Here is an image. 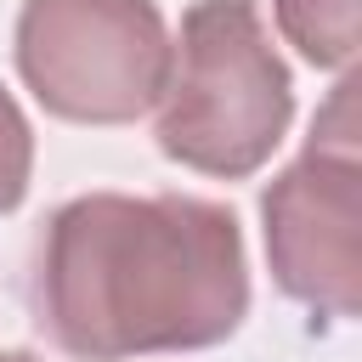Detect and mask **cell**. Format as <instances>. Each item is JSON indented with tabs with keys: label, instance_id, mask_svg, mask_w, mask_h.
<instances>
[{
	"label": "cell",
	"instance_id": "obj_3",
	"mask_svg": "<svg viewBox=\"0 0 362 362\" xmlns=\"http://www.w3.org/2000/svg\"><path fill=\"white\" fill-rule=\"evenodd\" d=\"M260 215H266V260L277 288L328 322H351L362 294L356 79L334 85L300 158L266 187Z\"/></svg>",
	"mask_w": 362,
	"mask_h": 362
},
{
	"label": "cell",
	"instance_id": "obj_4",
	"mask_svg": "<svg viewBox=\"0 0 362 362\" xmlns=\"http://www.w3.org/2000/svg\"><path fill=\"white\" fill-rule=\"evenodd\" d=\"M17 74L68 124L153 113L170 74V28L153 0H23Z\"/></svg>",
	"mask_w": 362,
	"mask_h": 362
},
{
	"label": "cell",
	"instance_id": "obj_7",
	"mask_svg": "<svg viewBox=\"0 0 362 362\" xmlns=\"http://www.w3.org/2000/svg\"><path fill=\"white\" fill-rule=\"evenodd\" d=\"M0 362H45V356H34V351H0Z\"/></svg>",
	"mask_w": 362,
	"mask_h": 362
},
{
	"label": "cell",
	"instance_id": "obj_2",
	"mask_svg": "<svg viewBox=\"0 0 362 362\" xmlns=\"http://www.w3.org/2000/svg\"><path fill=\"white\" fill-rule=\"evenodd\" d=\"M153 107L164 158L215 181L255 175L294 119V85L260 23V6L192 0L181 40H170V74Z\"/></svg>",
	"mask_w": 362,
	"mask_h": 362
},
{
	"label": "cell",
	"instance_id": "obj_5",
	"mask_svg": "<svg viewBox=\"0 0 362 362\" xmlns=\"http://www.w3.org/2000/svg\"><path fill=\"white\" fill-rule=\"evenodd\" d=\"M283 40L317 68L356 62V0H272Z\"/></svg>",
	"mask_w": 362,
	"mask_h": 362
},
{
	"label": "cell",
	"instance_id": "obj_1",
	"mask_svg": "<svg viewBox=\"0 0 362 362\" xmlns=\"http://www.w3.org/2000/svg\"><path fill=\"white\" fill-rule=\"evenodd\" d=\"M28 294L79 362L209 351L249 317L243 226L192 192H85L45 221Z\"/></svg>",
	"mask_w": 362,
	"mask_h": 362
},
{
	"label": "cell",
	"instance_id": "obj_6",
	"mask_svg": "<svg viewBox=\"0 0 362 362\" xmlns=\"http://www.w3.org/2000/svg\"><path fill=\"white\" fill-rule=\"evenodd\" d=\"M34 175V130L17 107V96L0 85V215H11Z\"/></svg>",
	"mask_w": 362,
	"mask_h": 362
}]
</instances>
